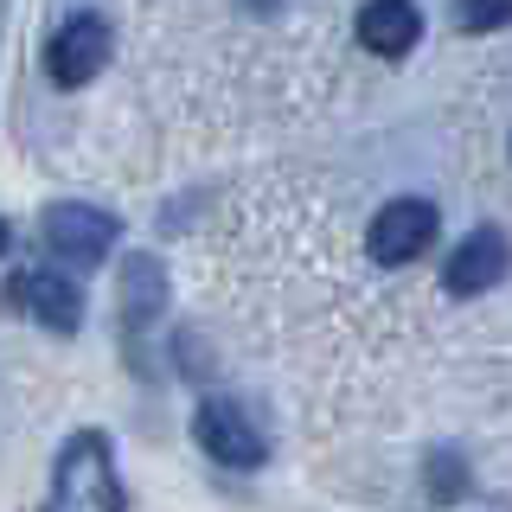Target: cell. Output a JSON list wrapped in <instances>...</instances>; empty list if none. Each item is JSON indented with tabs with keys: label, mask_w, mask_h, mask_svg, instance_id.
Listing matches in <instances>:
<instances>
[{
	"label": "cell",
	"mask_w": 512,
	"mask_h": 512,
	"mask_svg": "<svg viewBox=\"0 0 512 512\" xmlns=\"http://www.w3.org/2000/svg\"><path fill=\"white\" fill-rule=\"evenodd\" d=\"M116 237H122V224L103 212V205H52L45 212V250L58 256L64 269H96L109 250H116Z\"/></svg>",
	"instance_id": "3"
},
{
	"label": "cell",
	"mask_w": 512,
	"mask_h": 512,
	"mask_svg": "<svg viewBox=\"0 0 512 512\" xmlns=\"http://www.w3.org/2000/svg\"><path fill=\"white\" fill-rule=\"evenodd\" d=\"M13 308L39 320L45 333H77L84 327V288L71 269H20L13 276Z\"/></svg>",
	"instance_id": "6"
},
{
	"label": "cell",
	"mask_w": 512,
	"mask_h": 512,
	"mask_svg": "<svg viewBox=\"0 0 512 512\" xmlns=\"http://www.w3.org/2000/svg\"><path fill=\"white\" fill-rule=\"evenodd\" d=\"M244 7H250V13H276L282 0H244Z\"/></svg>",
	"instance_id": "12"
},
{
	"label": "cell",
	"mask_w": 512,
	"mask_h": 512,
	"mask_svg": "<svg viewBox=\"0 0 512 512\" xmlns=\"http://www.w3.org/2000/svg\"><path fill=\"white\" fill-rule=\"evenodd\" d=\"M39 512H128L122 474H116V448L103 429H77L64 436L58 461H52V493Z\"/></svg>",
	"instance_id": "1"
},
{
	"label": "cell",
	"mask_w": 512,
	"mask_h": 512,
	"mask_svg": "<svg viewBox=\"0 0 512 512\" xmlns=\"http://www.w3.org/2000/svg\"><path fill=\"white\" fill-rule=\"evenodd\" d=\"M512 269V244H506V231H493V224H480V231H468L455 250H448V263H442V288L448 295H487L493 282H500Z\"/></svg>",
	"instance_id": "7"
},
{
	"label": "cell",
	"mask_w": 512,
	"mask_h": 512,
	"mask_svg": "<svg viewBox=\"0 0 512 512\" xmlns=\"http://www.w3.org/2000/svg\"><path fill=\"white\" fill-rule=\"evenodd\" d=\"M109 52H116V32H109L103 13H71V20L52 32V45H45V71H52L58 90H84L109 64Z\"/></svg>",
	"instance_id": "2"
},
{
	"label": "cell",
	"mask_w": 512,
	"mask_h": 512,
	"mask_svg": "<svg viewBox=\"0 0 512 512\" xmlns=\"http://www.w3.org/2000/svg\"><path fill=\"white\" fill-rule=\"evenodd\" d=\"M192 436H199V448L218 461V468H263L269 461L263 429L237 410V397H205V404L192 410Z\"/></svg>",
	"instance_id": "5"
},
{
	"label": "cell",
	"mask_w": 512,
	"mask_h": 512,
	"mask_svg": "<svg viewBox=\"0 0 512 512\" xmlns=\"http://www.w3.org/2000/svg\"><path fill=\"white\" fill-rule=\"evenodd\" d=\"M455 26L461 32H500V26H512V0H455Z\"/></svg>",
	"instance_id": "11"
},
{
	"label": "cell",
	"mask_w": 512,
	"mask_h": 512,
	"mask_svg": "<svg viewBox=\"0 0 512 512\" xmlns=\"http://www.w3.org/2000/svg\"><path fill=\"white\" fill-rule=\"evenodd\" d=\"M423 39V7L416 0H365L359 7V45L378 58H404Z\"/></svg>",
	"instance_id": "8"
},
{
	"label": "cell",
	"mask_w": 512,
	"mask_h": 512,
	"mask_svg": "<svg viewBox=\"0 0 512 512\" xmlns=\"http://www.w3.org/2000/svg\"><path fill=\"white\" fill-rule=\"evenodd\" d=\"M468 487H474V480H468V461H461L455 448H436V455L423 461V493H429L436 506L468 500Z\"/></svg>",
	"instance_id": "10"
},
{
	"label": "cell",
	"mask_w": 512,
	"mask_h": 512,
	"mask_svg": "<svg viewBox=\"0 0 512 512\" xmlns=\"http://www.w3.org/2000/svg\"><path fill=\"white\" fill-rule=\"evenodd\" d=\"M167 314V269L160 256H128L122 263V320L128 327H154Z\"/></svg>",
	"instance_id": "9"
},
{
	"label": "cell",
	"mask_w": 512,
	"mask_h": 512,
	"mask_svg": "<svg viewBox=\"0 0 512 512\" xmlns=\"http://www.w3.org/2000/svg\"><path fill=\"white\" fill-rule=\"evenodd\" d=\"M436 231H442V212L429 199H391L372 218V231H365V250H372V263H384V269H404L416 256H429Z\"/></svg>",
	"instance_id": "4"
},
{
	"label": "cell",
	"mask_w": 512,
	"mask_h": 512,
	"mask_svg": "<svg viewBox=\"0 0 512 512\" xmlns=\"http://www.w3.org/2000/svg\"><path fill=\"white\" fill-rule=\"evenodd\" d=\"M7 244H13V231H7V218H0V256H7Z\"/></svg>",
	"instance_id": "13"
}]
</instances>
